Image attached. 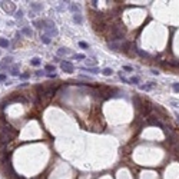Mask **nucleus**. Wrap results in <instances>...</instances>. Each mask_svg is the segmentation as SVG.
<instances>
[{
  "label": "nucleus",
  "mask_w": 179,
  "mask_h": 179,
  "mask_svg": "<svg viewBox=\"0 0 179 179\" xmlns=\"http://www.w3.org/2000/svg\"><path fill=\"white\" fill-rule=\"evenodd\" d=\"M40 39H42V42H43L45 45H49L50 42H52V40H50V37L47 36V34H42V36H40Z\"/></svg>",
  "instance_id": "15"
},
{
  "label": "nucleus",
  "mask_w": 179,
  "mask_h": 179,
  "mask_svg": "<svg viewBox=\"0 0 179 179\" xmlns=\"http://www.w3.org/2000/svg\"><path fill=\"white\" fill-rule=\"evenodd\" d=\"M168 65L172 66V67H179V60H169Z\"/></svg>",
  "instance_id": "20"
},
{
  "label": "nucleus",
  "mask_w": 179,
  "mask_h": 179,
  "mask_svg": "<svg viewBox=\"0 0 179 179\" xmlns=\"http://www.w3.org/2000/svg\"><path fill=\"white\" fill-rule=\"evenodd\" d=\"M155 86H156V83H155V82H149L148 85H142V86H140V89H142V90H150V89H153Z\"/></svg>",
  "instance_id": "11"
},
{
  "label": "nucleus",
  "mask_w": 179,
  "mask_h": 179,
  "mask_svg": "<svg viewBox=\"0 0 179 179\" xmlns=\"http://www.w3.org/2000/svg\"><path fill=\"white\" fill-rule=\"evenodd\" d=\"M132 102H133V106L139 110L140 109V106H142V103H143V100L139 98L138 95H133V98H132Z\"/></svg>",
  "instance_id": "8"
},
{
  "label": "nucleus",
  "mask_w": 179,
  "mask_h": 179,
  "mask_svg": "<svg viewBox=\"0 0 179 179\" xmlns=\"http://www.w3.org/2000/svg\"><path fill=\"white\" fill-rule=\"evenodd\" d=\"M169 103H171V105H172L173 108H179V102H176V100H171Z\"/></svg>",
  "instance_id": "28"
},
{
  "label": "nucleus",
  "mask_w": 179,
  "mask_h": 179,
  "mask_svg": "<svg viewBox=\"0 0 179 179\" xmlns=\"http://www.w3.org/2000/svg\"><path fill=\"white\" fill-rule=\"evenodd\" d=\"M172 87H173V90H175V92H179V83H173V86H172Z\"/></svg>",
  "instance_id": "31"
},
{
  "label": "nucleus",
  "mask_w": 179,
  "mask_h": 179,
  "mask_svg": "<svg viewBox=\"0 0 179 179\" xmlns=\"http://www.w3.org/2000/svg\"><path fill=\"white\" fill-rule=\"evenodd\" d=\"M45 69H46L47 72H54V69H56V67H54V65H46Z\"/></svg>",
  "instance_id": "26"
},
{
  "label": "nucleus",
  "mask_w": 179,
  "mask_h": 179,
  "mask_svg": "<svg viewBox=\"0 0 179 179\" xmlns=\"http://www.w3.org/2000/svg\"><path fill=\"white\" fill-rule=\"evenodd\" d=\"M176 119H178V122H179V113H176Z\"/></svg>",
  "instance_id": "37"
},
{
  "label": "nucleus",
  "mask_w": 179,
  "mask_h": 179,
  "mask_svg": "<svg viewBox=\"0 0 179 179\" xmlns=\"http://www.w3.org/2000/svg\"><path fill=\"white\" fill-rule=\"evenodd\" d=\"M86 65H87V66H93V65H95V62H92V60H89V62H87V60H86Z\"/></svg>",
  "instance_id": "35"
},
{
  "label": "nucleus",
  "mask_w": 179,
  "mask_h": 179,
  "mask_svg": "<svg viewBox=\"0 0 179 179\" xmlns=\"http://www.w3.org/2000/svg\"><path fill=\"white\" fill-rule=\"evenodd\" d=\"M20 76H22V78H23V79H27V78H29V76H30V75H29V73H23V75H20Z\"/></svg>",
  "instance_id": "34"
},
{
  "label": "nucleus",
  "mask_w": 179,
  "mask_h": 179,
  "mask_svg": "<svg viewBox=\"0 0 179 179\" xmlns=\"http://www.w3.org/2000/svg\"><path fill=\"white\" fill-rule=\"evenodd\" d=\"M73 20H75L78 24H80V23H82V16L78 13V15H75V16H73Z\"/></svg>",
  "instance_id": "21"
},
{
  "label": "nucleus",
  "mask_w": 179,
  "mask_h": 179,
  "mask_svg": "<svg viewBox=\"0 0 179 179\" xmlns=\"http://www.w3.org/2000/svg\"><path fill=\"white\" fill-rule=\"evenodd\" d=\"M152 110H153V106H152L149 102H145V100H143V103H142V106H140V109H139L140 116H143V117H149L150 113H152Z\"/></svg>",
  "instance_id": "2"
},
{
  "label": "nucleus",
  "mask_w": 179,
  "mask_h": 179,
  "mask_svg": "<svg viewBox=\"0 0 179 179\" xmlns=\"http://www.w3.org/2000/svg\"><path fill=\"white\" fill-rule=\"evenodd\" d=\"M90 3H92V6H93V7H96V6H98V1H95V0H93V1H90Z\"/></svg>",
  "instance_id": "36"
},
{
  "label": "nucleus",
  "mask_w": 179,
  "mask_h": 179,
  "mask_svg": "<svg viewBox=\"0 0 179 179\" xmlns=\"http://www.w3.org/2000/svg\"><path fill=\"white\" fill-rule=\"evenodd\" d=\"M70 10H72V12H75V15H78L80 9H79V6H78V4H75V3H70Z\"/></svg>",
  "instance_id": "16"
},
{
  "label": "nucleus",
  "mask_w": 179,
  "mask_h": 179,
  "mask_svg": "<svg viewBox=\"0 0 179 179\" xmlns=\"http://www.w3.org/2000/svg\"><path fill=\"white\" fill-rule=\"evenodd\" d=\"M1 7H3V10H4L7 15L16 13V6H15L13 1H1Z\"/></svg>",
  "instance_id": "3"
},
{
  "label": "nucleus",
  "mask_w": 179,
  "mask_h": 179,
  "mask_svg": "<svg viewBox=\"0 0 179 179\" xmlns=\"http://www.w3.org/2000/svg\"><path fill=\"white\" fill-rule=\"evenodd\" d=\"M60 69L66 72V73H73L75 72V66L73 63H70V62H67V60H63L62 63H60Z\"/></svg>",
  "instance_id": "4"
},
{
  "label": "nucleus",
  "mask_w": 179,
  "mask_h": 179,
  "mask_svg": "<svg viewBox=\"0 0 179 179\" xmlns=\"http://www.w3.org/2000/svg\"><path fill=\"white\" fill-rule=\"evenodd\" d=\"M22 33L30 37V36H32V34H33V30H32V29H30V27H23V29H22Z\"/></svg>",
  "instance_id": "14"
},
{
  "label": "nucleus",
  "mask_w": 179,
  "mask_h": 179,
  "mask_svg": "<svg viewBox=\"0 0 179 179\" xmlns=\"http://www.w3.org/2000/svg\"><path fill=\"white\" fill-rule=\"evenodd\" d=\"M10 75L12 76H17L19 75V65H13L10 67Z\"/></svg>",
  "instance_id": "12"
},
{
  "label": "nucleus",
  "mask_w": 179,
  "mask_h": 179,
  "mask_svg": "<svg viewBox=\"0 0 179 179\" xmlns=\"http://www.w3.org/2000/svg\"><path fill=\"white\" fill-rule=\"evenodd\" d=\"M9 45H10V42H9L7 39L0 37V47H9Z\"/></svg>",
  "instance_id": "13"
},
{
  "label": "nucleus",
  "mask_w": 179,
  "mask_h": 179,
  "mask_svg": "<svg viewBox=\"0 0 179 179\" xmlns=\"http://www.w3.org/2000/svg\"><path fill=\"white\" fill-rule=\"evenodd\" d=\"M46 24H47V22H46V20H42V19L33 20V26H34V27H37V29H45V27H46Z\"/></svg>",
  "instance_id": "7"
},
{
  "label": "nucleus",
  "mask_w": 179,
  "mask_h": 179,
  "mask_svg": "<svg viewBox=\"0 0 179 179\" xmlns=\"http://www.w3.org/2000/svg\"><path fill=\"white\" fill-rule=\"evenodd\" d=\"M83 70H86V72H90V73H93V75H96V73H99V72H100L98 67H87V69H83Z\"/></svg>",
  "instance_id": "19"
},
{
  "label": "nucleus",
  "mask_w": 179,
  "mask_h": 179,
  "mask_svg": "<svg viewBox=\"0 0 179 179\" xmlns=\"http://www.w3.org/2000/svg\"><path fill=\"white\" fill-rule=\"evenodd\" d=\"M119 76H120V79H122V82H125V83H129V80H128V79H126L125 76H122V73H120Z\"/></svg>",
  "instance_id": "32"
},
{
  "label": "nucleus",
  "mask_w": 179,
  "mask_h": 179,
  "mask_svg": "<svg viewBox=\"0 0 179 179\" xmlns=\"http://www.w3.org/2000/svg\"><path fill=\"white\" fill-rule=\"evenodd\" d=\"M15 17H16V19H22V17H23V10H20V9H19V10H16Z\"/></svg>",
  "instance_id": "23"
},
{
  "label": "nucleus",
  "mask_w": 179,
  "mask_h": 179,
  "mask_svg": "<svg viewBox=\"0 0 179 179\" xmlns=\"http://www.w3.org/2000/svg\"><path fill=\"white\" fill-rule=\"evenodd\" d=\"M30 9H33L34 12H40L43 9V6L40 3H37V1H30Z\"/></svg>",
  "instance_id": "10"
},
{
  "label": "nucleus",
  "mask_w": 179,
  "mask_h": 179,
  "mask_svg": "<svg viewBox=\"0 0 179 179\" xmlns=\"http://www.w3.org/2000/svg\"><path fill=\"white\" fill-rule=\"evenodd\" d=\"M4 80H7L6 75H4V73H0V82H4Z\"/></svg>",
  "instance_id": "29"
},
{
  "label": "nucleus",
  "mask_w": 179,
  "mask_h": 179,
  "mask_svg": "<svg viewBox=\"0 0 179 179\" xmlns=\"http://www.w3.org/2000/svg\"><path fill=\"white\" fill-rule=\"evenodd\" d=\"M12 60H13V59H12L10 56L4 57V59H3V62L0 63V70H4V69H6L7 66H10V65H12Z\"/></svg>",
  "instance_id": "9"
},
{
  "label": "nucleus",
  "mask_w": 179,
  "mask_h": 179,
  "mask_svg": "<svg viewBox=\"0 0 179 179\" xmlns=\"http://www.w3.org/2000/svg\"><path fill=\"white\" fill-rule=\"evenodd\" d=\"M40 63H42V60H40L39 57H33L32 60H30V65L32 66H39Z\"/></svg>",
  "instance_id": "18"
},
{
  "label": "nucleus",
  "mask_w": 179,
  "mask_h": 179,
  "mask_svg": "<svg viewBox=\"0 0 179 179\" xmlns=\"http://www.w3.org/2000/svg\"><path fill=\"white\" fill-rule=\"evenodd\" d=\"M73 59H75V60H83V59H86V57H85V54L78 53V54H75V56H73Z\"/></svg>",
  "instance_id": "22"
},
{
  "label": "nucleus",
  "mask_w": 179,
  "mask_h": 179,
  "mask_svg": "<svg viewBox=\"0 0 179 179\" xmlns=\"http://www.w3.org/2000/svg\"><path fill=\"white\" fill-rule=\"evenodd\" d=\"M43 75H45V73H43L42 70H37V72H36V76H43Z\"/></svg>",
  "instance_id": "33"
},
{
  "label": "nucleus",
  "mask_w": 179,
  "mask_h": 179,
  "mask_svg": "<svg viewBox=\"0 0 179 179\" xmlns=\"http://www.w3.org/2000/svg\"><path fill=\"white\" fill-rule=\"evenodd\" d=\"M123 70H126V72H133V67H130V66H123Z\"/></svg>",
  "instance_id": "30"
},
{
  "label": "nucleus",
  "mask_w": 179,
  "mask_h": 179,
  "mask_svg": "<svg viewBox=\"0 0 179 179\" xmlns=\"http://www.w3.org/2000/svg\"><path fill=\"white\" fill-rule=\"evenodd\" d=\"M108 32H109L110 40H122L123 36L126 34V27L122 23H115L108 27Z\"/></svg>",
  "instance_id": "1"
},
{
  "label": "nucleus",
  "mask_w": 179,
  "mask_h": 179,
  "mask_svg": "<svg viewBox=\"0 0 179 179\" xmlns=\"http://www.w3.org/2000/svg\"><path fill=\"white\" fill-rule=\"evenodd\" d=\"M129 83H132V85H138V83H139V78H138V76H133V78L129 80Z\"/></svg>",
  "instance_id": "24"
},
{
  "label": "nucleus",
  "mask_w": 179,
  "mask_h": 179,
  "mask_svg": "<svg viewBox=\"0 0 179 179\" xmlns=\"http://www.w3.org/2000/svg\"><path fill=\"white\" fill-rule=\"evenodd\" d=\"M45 30L47 32V36H49V34H52V36H57V29H56V24H54L53 22H47Z\"/></svg>",
  "instance_id": "5"
},
{
  "label": "nucleus",
  "mask_w": 179,
  "mask_h": 179,
  "mask_svg": "<svg viewBox=\"0 0 179 179\" xmlns=\"http://www.w3.org/2000/svg\"><path fill=\"white\" fill-rule=\"evenodd\" d=\"M60 56H63V54H69V50L65 49V47H62V49H59V52H57Z\"/></svg>",
  "instance_id": "25"
},
{
  "label": "nucleus",
  "mask_w": 179,
  "mask_h": 179,
  "mask_svg": "<svg viewBox=\"0 0 179 179\" xmlns=\"http://www.w3.org/2000/svg\"><path fill=\"white\" fill-rule=\"evenodd\" d=\"M109 47L112 50H120V47H122V40H109Z\"/></svg>",
  "instance_id": "6"
},
{
  "label": "nucleus",
  "mask_w": 179,
  "mask_h": 179,
  "mask_svg": "<svg viewBox=\"0 0 179 179\" xmlns=\"http://www.w3.org/2000/svg\"><path fill=\"white\" fill-rule=\"evenodd\" d=\"M79 46H80L82 49H89V45L86 42H79Z\"/></svg>",
  "instance_id": "27"
},
{
  "label": "nucleus",
  "mask_w": 179,
  "mask_h": 179,
  "mask_svg": "<svg viewBox=\"0 0 179 179\" xmlns=\"http://www.w3.org/2000/svg\"><path fill=\"white\" fill-rule=\"evenodd\" d=\"M102 73H103L105 76H112V73H113V70H112L110 67H105V69L102 70Z\"/></svg>",
  "instance_id": "17"
}]
</instances>
